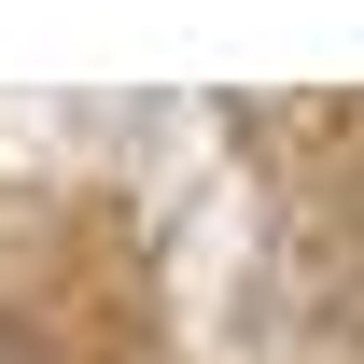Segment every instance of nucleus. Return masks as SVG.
Listing matches in <instances>:
<instances>
[{
  "label": "nucleus",
  "mask_w": 364,
  "mask_h": 364,
  "mask_svg": "<svg viewBox=\"0 0 364 364\" xmlns=\"http://www.w3.org/2000/svg\"><path fill=\"white\" fill-rule=\"evenodd\" d=\"M0 364H43V350H14V336H0Z\"/></svg>",
  "instance_id": "obj_1"
}]
</instances>
